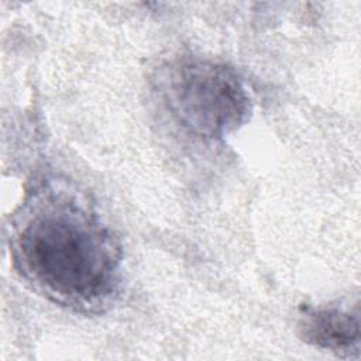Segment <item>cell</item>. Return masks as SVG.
I'll return each mask as SVG.
<instances>
[{
  "label": "cell",
  "mask_w": 361,
  "mask_h": 361,
  "mask_svg": "<svg viewBox=\"0 0 361 361\" xmlns=\"http://www.w3.org/2000/svg\"><path fill=\"white\" fill-rule=\"evenodd\" d=\"M10 237L17 272L51 302L82 313L113 303L121 245L73 185L45 179L34 186L13 216Z\"/></svg>",
  "instance_id": "1"
},
{
  "label": "cell",
  "mask_w": 361,
  "mask_h": 361,
  "mask_svg": "<svg viewBox=\"0 0 361 361\" xmlns=\"http://www.w3.org/2000/svg\"><path fill=\"white\" fill-rule=\"evenodd\" d=\"M155 86L175 121L204 140L231 134L251 114V99L241 76L221 62L175 58L158 69Z\"/></svg>",
  "instance_id": "2"
},
{
  "label": "cell",
  "mask_w": 361,
  "mask_h": 361,
  "mask_svg": "<svg viewBox=\"0 0 361 361\" xmlns=\"http://www.w3.org/2000/svg\"><path fill=\"white\" fill-rule=\"evenodd\" d=\"M300 337L323 350L345 353L358 350L360 313L337 306L306 307L299 317Z\"/></svg>",
  "instance_id": "3"
}]
</instances>
